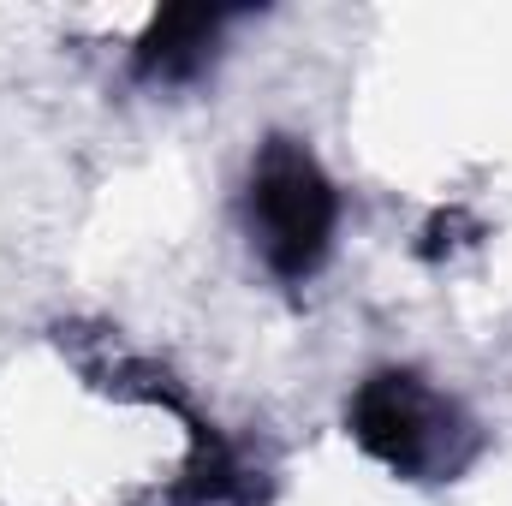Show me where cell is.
I'll list each match as a JSON object with an SVG mask.
<instances>
[{
	"label": "cell",
	"instance_id": "1",
	"mask_svg": "<svg viewBox=\"0 0 512 506\" xmlns=\"http://www.w3.org/2000/svg\"><path fill=\"white\" fill-rule=\"evenodd\" d=\"M334 185L322 179V167L310 161V149L274 137L262 155H256L251 173V233L268 268L286 274V280H304L334 239Z\"/></svg>",
	"mask_w": 512,
	"mask_h": 506
},
{
	"label": "cell",
	"instance_id": "2",
	"mask_svg": "<svg viewBox=\"0 0 512 506\" xmlns=\"http://www.w3.org/2000/svg\"><path fill=\"white\" fill-rule=\"evenodd\" d=\"M352 435L399 477H447V471H459V459L471 447L465 417L435 387H423L417 376H399V370L358 387Z\"/></svg>",
	"mask_w": 512,
	"mask_h": 506
},
{
	"label": "cell",
	"instance_id": "3",
	"mask_svg": "<svg viewBox=\"0 0 512 506\" xmlns=\"http://www.w3.org/2000/svg\"><path fill=\"white\" fill-rule=\"evenodd\" d=\"M221 30V12H203V6H179V12H161L149 24V36L137 42V72L143 78H185L203 66V48L215 42Z\"/></svg>",
	"mask_w": 512,
	"mask_h": 506
}]
</instances>
